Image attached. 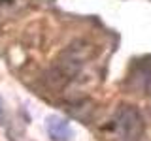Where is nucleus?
Returning <instances> with one entry per match:
<instances>
[{
  "mask_svg": "<svg viewBox=\"0 0 151 141\" xmlns=\"http://www.w3.org/2000/svg\"><path fill=\"white\" fill-rule=\"evenodd\" d=\"M45 128L53 141H70L72 139V128H70V122L66 119L51 115L45 122Z\"/></svg>",
  "mask_w": 151,
  "mask_h": 141,
  "instance_id": "2",
  "label": "nucleus"
},
{
  "mask_svg": "<svg viewBox=\"0 0 151 141\" xmlns=\"http://www.w3.org/2000/svg\"><path fill=\"white\" fill-rule=\"evenodd\" d=\"M4 120H6V111H4V102L0 98V124H4Z\"/></svg>",
  "mask_w": 151,
  "mask_h": 141,
  "instance_id": "4",
  "label": "nucleus"
},
{
  "mask_svg": "<svg viewBox=\"0 0 151 141\" xmlns=\"http://www.w3.org/2000/svg\"><path fill=\"white\" fill-rule=\"evenodd\" d=\"M136 79H138V83L144 87V90L151 94V62L140 66L138 73H136Z\"/></svg>",
  "mask_w": 151,
  "mask_h": 141,
  "instance_id": "3",
  "label": "nucleus"
},
{
  "mask_svg": "<svg viewBox=\"0 0 151 141\" xmlns=\"http://www.w3.org/2000/svg\"><path fill=\"white\" fill-rule=\"evenodd\" d=\"M144 119L132 105H123L115 111L110 130L115 141H140L144 135Z\"/></svg>",
  "mask_w": 151,
  "mask_h": 141,
  "instance_id": "1",
  "label": "nucleus"
}]
</instances>
